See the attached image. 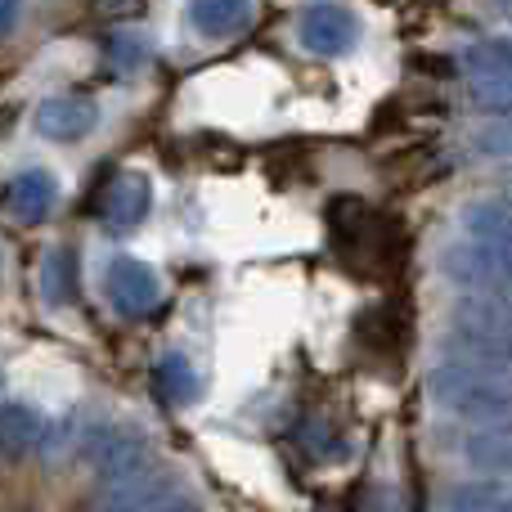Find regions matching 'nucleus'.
I'll list each match as a JSON object with an SVG mask.
<instances>
[{
  "label": "nucleus",
  "instance_id": "f257e3e1",
  "mask_svg": "<svg viewBox=\"0 0 512 512\" xmlns=\"http://www.w3.org/2000/svg\"><path fill=\"white\" fill-rule=\"evenodd\" d=\"M427 396L436 409L472 427H512V382L504 378L445 360L427 373Z\"/></svg>",
  "mask_w": 512,
  "mask_h": 512
},
{
  "label": "nucleus",
  "instance_id": "f03ea898",
  "mask_svg": "<svg viewBox=\"0 0 512 512\" xmlns=\"http://www.w3.org/2000/svg\"><path fill=\"white\" fill-rule=\"evenodd\" d=\"M441 351L450 364H463V369H477V373H490V378L512 382V328L450 315V324H445V333H441Z\"/></svg>",
  "mask_w": 512,
  "mask_h": 512
},
{
  "label": "nucleus",
  "instance_id": "7ed1b4c3",
  "mask_svg": "<svg viewBox=\"0 0 512 512\" xmlns=\"http://www.w3.org/2000/svg\"><path fill=\"white\" fill-rule=\"evenodd\" d=\"M171 486H176V472L153 454V459L99 481L86 499V512H140V508L158 504V499H167Z\"/></svg>",
  "mask_w": 512,
  "mask_h": 512
},
{
  "label": "nucleus",
  "instance_id": "20e7f679",
  "mask_svg": "<svg viewBox=\"0 0 512 512\" xmlns=\"http://www.w3.org/2000/svg\"><path fill=\"white\" fill-rule=\"evenodd\" d=\"M468 95L490 113H512V36H490L463 54Z\"/></svg>",
  "mask_w": 512,
  "mask_h": 512
},
{
  "label": "nucleus",
  "instance_id": "39448f33",
  "mask_svg": "<svg viewBox=\"0 0 512 512\" xmlns=\"http://www.w3.org/2000/svg\"><path fill=\"white\" fill-rule=\"evenodd\" d=\"M104 292H108L117 315H126V319L153 315V310L162 306V279L149 261H140V256H113V261H108V274H104Z\"/></svg>",
  "mask_w": 512,
  "mask_h": 512
},
{
  "label": "nucleus",
  "instance_id": "423d86ee",
  "mask_svg": "<svg viewBox=\"0 0 512 512\" xmlns=\"http://www.w3.org/2000/svg\"><path fill=\"white\" fill-rule=\"evenodd\" d=\"M297 41L306 54L337 59V54H346L360 41V18L346 5H310V9H301V18H297Z\"/></svg>",
  "mask_w": 512,
  "mask_h": 512
},
{
  "label": "nucleus",
  "instance_id": "0eeeda50",
  "mask_svg": "<svg viewBox=\"0 0 512 512\" xmlns=\"http://www.w3.org/2000/svg\"><path fill=\"white\" fill-rule=\"evenodd\" d=\"M144 459H153V445H149V436L131 423H108L86 436V463L99 472V481L117 477V472L135 468V463H144Z\"/></svg>",
  "mask_w": 512,
  "mask_h": 512
},
{
  "label": "nucleus",
  "instance_id": "6e6552de",
  "mask_svg": "<svg viewBox=\"0 0 512 512\" xmlns=\"http://www.w3.org/2000/svg\"><path fill=\"white\" fill-rule=\"evenodd\" d=\"M441 445L481 477H512V427H472V432L441 436Z\"/></svg>",
  "mask_w": 512,
  "mask_h": 512
},
{
  "label": "nucleus",
  "instance_id": "1a4fd4ad",
  "mask_svg": "<svg viewBox=\"0 0 512 512\" xmlns=\"http://www.w3.org/2000/svg\"><path fill=\"white\" fill-rule=\"evenodd\" d=\"M463 239L486 256H495L499 270H508L512 261V212L495 198H477L463 207Z\"/></svg>",
  "mask_w": 512,
  "mask_h": 512
},
{
  "label": "nucleus",
  "instance_id": "9d476101",
  "mask_svg": "<svg viewBox=\"0 0 512 512\" xmlns=\"http://www.w3.org/2000/svg\"><path fill=\"white\" fill-rule=\"evenodd\" d=\"M149 207H153V185L144 171H122V176H113L104 189V198H99L104 225L113 234H131L135 225L149 216Z\"/></svg>",
  "mask_w": 512,
  "mask_h": 512
},
{
  "label": "nucleus",
  "instance_id": "9b49d317",
  "mask_svg": "<svg viewBox=\"0 0 512 512\" xmlns=\"http://www.w3.org/2000/svg\"><path fill=\"white\" fill-rule=\"evenodd\" d=\"M95 122H99V104L86 95H50L36 108V131L59 144H72V140H81V135H90Z\"/></svg>",
  "mask_w": 512,
  "mask_h": 512
},
{
  "label": "nucleus",
  "instance_id": "f8f14e48",
  "mask_svg": "<svg viewBox=\"0 0 512 512\" xmlns=\"http://www.w3.org/2000/svg\"><path fill=\"white\" fill-rule=\"evenodd\" d=\"M445 512H512V477H477L441 490Z\"/></svg>",
  "mask_w": 512,
  "mask_h": 512
},
{
  "label": "nucleus",
  "instance_id": "ddd939ff",
  "mask_svg": "<svg viewBox=\"0 0 512 512\" xmlns=\"http://www.w3.org/2000/svg\"><path fill=\"white\" fill-rule=\"evenodd\" d=\"M45 441L41 414L23 400H0V454L5 459H23L32 445Z\"/></svg>",
  "mask_w": 512,
  "mask_h": 512
},
{
  "label": "nucleus",
  "instance_id": "4468645a",
  "mask_svg": "<svg viewBox=\"0 0 512 512\" xmlns=\"http://www.w3.org/2000/svg\"><path fill=\"white\" fill-rule=\"evenodd\" d=\"M54 176L45 167H27L14 176V185H9V212L18 216V221H45L54 207Z\"/></svg>",
  "mask_w": 512,
  "mask_h": 512
},
{
  "label": "nucleus",
  "instance_id": "2eb2a0df",
  "mask_svg": "<svg viewBox=\"0 0 512 512\" xmlns=\"http://www.w3.org/2000/svg\"><path fill=\"white\" fill-rule=\"evenodd\" d=\"M81 261L72 248H50L41 261V297L45 306H72L77 301V288H81Z\"/></svg>",
  "mask_w": 512,
  "mask_h": 512
},
{
  "label": "nucleus",
  "instance_id": "dca6fc26",
  "mask_svg": "<svg viewBox=\"0 0 512 512\" xmlns=\"http://www.w3.org/2000/svg\"><path fill=\"white\" fill-rule=\"evenodd\" d=\"M153 391H158L167 405L185 409V405H194V400H198L203 382H198L194 364H189L185 355H180V351H167L158 364H153Z\"/></svg>",
  "mask_w": 512,
  "mask_h": 512
},
{
  "label": "nucleus",
  "instance_id": "f3484780",
  "mask_svg": "<svg viewBox=\"0 0 512 512\" xmlns=\"http://www.w3.org/2000/svg\"><path fill=\"white\" fill-rule=\"evenodd\" d=\"M252 18V5L243 0H194L189 5V23L203 36H230Z\"/></svg>",
  "mask_w": 512,
  "mask_h": 512
},
{
  "label": "nucleus",
  "instance_id": "a211bd4d",
  "mask_svg": "<svg viewBox=\"0 0 512 512\" xmlns=\"http://www.w3.org/2000/svg\"><path fill=\"white\" fill-rule=\"evenodd\" d=\"M149 54H153V45H149V36H144V32H117L113 41H108V59H113L122 72L144 68V63H149Z\"/></svg>",
  "mask_w": 512,
  "mask_h": 512
},
{
  "label": "nucleus",
  "instance_id": "6ab92c4d",
  "mask_svg": "<svg viewBox=\"0 0 512 512\" xmlns=\"http://www.w3.org/2000/svg\"><path fill=\"white\" fill-rule=\"evenodd\" d=\"M14 18H18V5H14V0H0V32H9V27H14Z\"/></svg>",
  "mask_w": 512,
  "mask_h": 512
},
{
  "label": "nucleus",
  "instance_id": "aec40b11",
  "mask_svg": "<svg viewBox=\"0 0 512 512\" xmlns=\"http://www.w3.org/2000/svg\"><path fill=\"white\" fill-rule=\"evenodd\" d=\"M158 512H203L198 504H189V499H176V504H162Z\"/></svg>",
  "mask_w": 512,
  "mask_h": 512
},
{
  "label": "nucleus",
  "instance_id": "412c9836",
  "mask_svg": "<svg viewBox=\"0 0 512 512\" xmlns=\"http://www.w3.org/2000/svg\"><path fill=\"white\" fill-rule=\"evenodd\" d=\"M504 207H508V212H512V176L504 180Z\"/></svg>",
  "mask_w": 512,
  "mask_h": 512
},
{
  "label": "nucleus",
  "instance_id": "4be33fe9",
  "mask_svg": "<svg viewBox=\"0 0 512 512\" xmlns=\"http://www.w3.org/2000/svg\"><path fill=\"white\" fill-rule=\"evenodd\" d=\"M504 279H508V283H512V261H508V270H504Z\"/></svg>",
  "mask_w": 512,
  "mask_h": 512
},
{
  "label": "nucleus",
  "instance_id": "5701e85b",
  "mask_svg": "<svg viewBox=\"0 0 512 512\" xmlns=\"http://www.w3.org/2000/svg\"><path fill=\"white\" fill-rule=\"evenodd\" d=\"M0 387H5V373H0Z\"/></svg>",
  "mask_w": 512,
  "mask_h": 512
}]
</instances>
